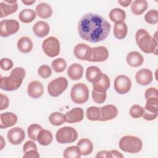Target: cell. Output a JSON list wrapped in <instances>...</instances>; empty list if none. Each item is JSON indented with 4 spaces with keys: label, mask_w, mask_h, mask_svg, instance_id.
<instances>
[{
    "label": "cell",
    "mask_w": 158,
    "mask_h": 158,
    "mask_svg": "<svg viewBox=\"0 0 158 158\" xmlns=\"http://www.w3.org/2000/svg\"><path fill=\"white\" fill-rule=\"evenodd\" d=\"M110 24L102 16L89 13L80 20L78 30L80 37L91 43H98L105 40L110 30Z\"/></svg>",
    "instance_id": "cell-1"
},
{
    "label": "cell",
    "mask_w": 158,
    "mask_h": 158,
    "mask_svg": "<svg viewBox=\"0 0 158 158\" xmlns=\"http://www.w3.org/2000/svg\"><path fill=\"white\" fill-rule=\"evenodd\" d=\"M25 76V69L22 67H16L11 71L10 76L1 77L0 88L8 91L16 90L21 86Z\"/></svg>",
    "instance_id": "cell-2"
},
{
    "label": "cell",
    "mask_w": 158,
    "mask_h": 158,
    "mask_svg": "<svg viewBox=\"0 0 158 158\" xmlns=\"http://www.w3.org/2000/svg\"><path fill=\"white\" fill-rule=\"evenodd\" d=\"M136 43L140 49L145 53L157 54V41L156 38V33L155 38L151 36L149 33L144 29H139L135 35Z\"/></svg>",
    "instance_id": "cell-3"
},
{
    "label": "cell",
    "mask_w": 158,
    "mask_h": 158,
    "mask_svg": "<svg viewBox=\"0 0 158 158\" xmlns=\"http://www.w3.org/2000/svg\"><path fill=\"white\" fill-rule=\"evenodd\" d=\"M119 148L124 152L128 153H138L143 146L142 141L138 137L127 135L123 136L119 141Z\"/></svg>",
    "instance_id": "cell-4"
},
{
    "label": "cell",
    "mask_w": 158,
    "mask_h": 158,
    "mask_svg": "<svg viewBox=\"0 0 158 158\" xmlns=\"http://www.w3.org/2000/svg\"><path fill=\"white\" fill-rule=\"evenodd\" d=\"M70 98L75 104H81L86 102L89 99L88 86L83 83L75 84L71 89Z\"/></svg>",
    "instance_id": "cell-5"
},
{
    "label": "cell",
    "mask_w": 158,
    "mask_h": 158,
    "mask_svg": "<svg viewBox=\"0 0 158 158\" xmlns=\"http://www.w3.org/2000/svg\"><path fill=\"white\" fill-rule=\"evenodd\" d=\"M78 138L77 130L71 127H64L59 128L56 134L57 141L60 144L72 143Z\"/></svg>",
    "instance_id": "cell-6"
},
{
    "label": "cell",
    "mask_w": 158,
    "mask_h": 158,
    "mask_svg": "<svg viewBox=\"0 0 158 158\" xmlns=\"http://www.w3.org/2000/svg\"><path fill=\"white\" fill-rule=\"evenodd\" d=\"M67 80L64 77H60L49 83L48 85V91L50 96L57 97L67 89Z\"/></svg>",
    "instance_id": "cell-7"
},
{
    "label": "cell",
    "mask_w": 158,
    "mask_h": 158,
    "mask_svg": "<svg viewBox=\"0 0 158 158\" xmlns=\"http://www.w3.org/2000/svg\"><path fill=\"white\" fill-rule=\"evenodd\" d=\"M42 49L45 54L48 57H56L60 53L59 41L54 36H49L43 41Z\"/></svg>",
    "instance_id": "cell-8"
},
{
    "label": "cell",
    "mask_w": 158,
    "mask_h": 158,
    "mask_svg": "<svg viewBox=\"0 0 158 158\" xmlns=\"http://www.w3.org/2000/svg\"><path fill=\"white\" fill-rule=\"evenodd\" d=\"M19 29V22L14 19H5L0 22V35L7 37L18 31Z\"/></svg>",
    "instance_id": "cell-9"
},
{
    "label": "cell",
    "mask_w": 158,
    "mask_h": 158,
    "mask_svg": "<svg viewBox=\"0 0 158 158\" xmlns=\"http://www.w3.org/2000/svg\"><path fill=\"white\" fill-rule=\"evenodd\" d=\"M131 81L126 75H120L114 80V89L120 94L127 93L131 89Z\"/></svg>",
    "instance_id": "cell-10"
},
{
    "label": "cell",
    "mask_w": 158,
    "mask_h": 158,
    "mask_svg": "<svg viewBox=\"0 0 158 158\" xmlns=\"http://www.w3.org/2000/svg\"><path fill=\"white\" fill-rule=\"evenodd\" d=\"M73 53L77 59L89 61L92 56V48L84 43H79L75 46Z\"/></svg>",
    "instance_id": "cell-11"
},
{
    "label": "cell",
    "mask_w": 158,
    "mask_h": 158,
    "mask_svg": "<svg viewBox=\"0 0 158 158\" xmlns=\"http://www.w3.org/2000/svg\"><path fill=\"white\" fill-rule=\"evenodd\" d=\"M7 139L10 143L14 145H18L22 143L25 137V131L20 127H14L7 132Z\"/></svg>",
    "instance_id": "cell-12"
},
{
    "label": "cell",
    "mask_w": 158,
    "mask_h": 158,
    "mask_svg": "<svg viewBox=\"0 0 158 158\" xmlns=\"http://www.w3.org/2000/svg\"><path fill=\"white\" fill-rule=\"evenodd\" d=\"M18 9V4L17 1H8L5 0L0 3L1 18L5 17L10 14H12L17 11Z\"/></svg>",
    "instance_id": "cell-13"
},
{
    "label": "cell",
    "mask_w": 158,
    "mask_h": 158,
    "mask_svg": "<svg viewBox=\"0 0 158 158\" xmlns=\"http://www.w3.org/2000/svg\"><path fill=\"white\" fill-rule=\"evenodd\" d=\"M100 112L101 118L99 120L102 122L112 120L115 118L118 114L117 107L112 104L106 105L100 107Z\"/></svg>",
    "instance_id": "cell-14"
},
{
    "label": "cell",
    "mask_w": 158,
    "mask_h": 158,
    "mask_svg": "<svg viewBox=\"0 0 158 158\" xmlns=\"http://www.w3.org/2000/svg\"><path fill=\"white\" fill-rule=\"evenodd\" d=\"M27 92L29 96L31 98L38 99L43 94V86L39 81H32L28 85Z\"/></svg>",
    "instance_id": "cell-15"
},
{
    "label": "cell",
    "mask_w": 158,
    "mask_h": 158,
    "mask_svg": "<svg viewBox=\"0 0 158 158\" xmlns=\"http://www.w3.org/2000/svg\"><path fill=\"white\" fill-rule=\"evenodd\" d=\"M136 82L140 85H148L153 79L152 72L147 69H143L138 71L135 75Z\"/></svg>",
    "instance_id": "cell-16"
},
{
    "label": "cell",
    "mask_w": 158,
    "mask_h": 158,
    "mask_svg": "<svg viewBox=\"0 0 158 158\" xmlns=\"http://www.w3.org/2000/svg\"><path fill=\"white\" fill-rule=\"evenodd\" d=\"M109 51L104 46H98L92 48V56L90 62H103L107 59Z\"/></svg>",
    "instance_id": "cell-17"
},
{
    "label": "cell",
    "mask_w": 158,
    "mask_h": 158,
    "mask_svg": "<svg viewBox=\"0 0 158 158\" xmlns=\"http://www.w3.org/2000/svg\"><path fill=\"white\" fill-rule=\"evenodd\" d=\"M65 122L69 123L81 122L83 119L84 112L80 107H75L65 114Z\"/></svg>",
    "instance_id": "cell-18"
},
{
    "label": "cell",
    "mask_w": 158,
    "mask_h": 158,
    "mask_svg": "<svg viewBox=\"0 0 158 158\" xmlns=\"http://www.w3.org/2000/svg\"><path fill=\"white\" fill-rule=\"evenodd\" d=\"M17 122V115L10 112L2 113L0 115V128H6L14 125Z\"/></svg>",
    "instance_id": "cell-19"
},
{
    "label": "cell",
    "mask_w": 158,
    "mask_h": 158,
    "mask_svg": "<svg viewBox=\"0 0 158 158\" xmlns=\"http://www.w3.org/2000/svg\"><path fill=\"white\" fill-rule=\"evenodd\" d=\"M126 60L128 64L133 67L141 66L144 62L143 56L137 51L130 52L127 56Z\"/></svg>",
    "instance_id": "cell-20"
},
{
    "label": "cell",
    "mask_w": 158,
    "mask_h": 158,
    "mask_svg": "<svg viewBox=\"0 0 158 158\" xmlns=\"http://www.w3.org/2000/svg\"><path fill=\"white\" fill-rule=\"evenodd\" d=\"M101 69L96 66H89L86 70V78L92 83L97 82L102 76Z\"/></svg>",
    "instance_id": "cell-21"
},
{
    "label": "cell",
    "mask_w": 158,
    "mask_h": 158,
    "mask_svg": "<svg viewBox=\"0 0 158 158\" xmlns=\"http://www.w3.org/2000/svg\"><path fill=\"white\" fill-rule=\"evenodd\" d=\"M49 25L44 21H38L33 27L34 34L40 38L46 36L49 33Z\"/></svg>",
    "instance_id": "cell-22"
},
{
    "label": "cell",
    "mask_w": 158,
    "mask_h": 158,
    "mask_svg": "<svg viewBox=\"0 0 158 158\" xmlns=\"http://www.w3.org/2000/svg\"><path fill=\"white\" fill-rule=\"evenodd\" d=\"M83 73V68L79 64H73L67 69V75L73 80H80Z\"/></svg>",
    "instance_id": "cell-23"
},
{
    "label": "cell",
    "mask_w": 158,
    "mask_h": 158,
    "mask_svg": "<svg viewBox=\"0 0 158 158\" xmlns=\"http://www.w3.org/2000/svg\"><path fill=\"white\" fill-rule=\"evenodd\" d=\"M110 87V79L109 77L102 73L101 78L96 83H93V90L99 92H106Z\"/></svg>",
    "instance_id": "cell-24"
},
{
    "label": "cell",
    "mask_w": 158,
    "mask_h": 158,
    "mask_svg": "<svg viewBox=\"0 0 158 158\" xmlns=\"http://www.w3.org/2000/svg\"><path fill=\"white\" fill-rule=\"evenodd\" d=\"M17 48L22 53H28L33 49V42L27 36L21 37L17 42Z\"/></svg>",
    "instance_id": "cell-25"
},
{
    "label": "cell",
    "mask_w": 158,
    "mask_h": 158,
    "mask_svg": "<svg viewBox=\"0 0 158 158\" xmlns=\"http://www.w3.org/2000/svg\"><path fill=\"white\" fill-rule=\"evenodd\" d=\"M36 12L41 19H48L52 14L51 7L47 3L41 2L36 7Z\"/></svg>",
    "instance_id": "cell-26"
},
{
    "label": "cell",
    "mask_w": 158,
    "mask_h": 158,
    "mask_svg": "<svg viewBox=\"0 0 158 158\" xmlns=\"http://www.w3.org/2000/svg\"><path fill=\"white\" fill-rule=\"evenodd\" d=\"M148 3L146 0H135L132 2L131 10L135 15H141L148 8Z\"/></svg>",
    "instance_id": "cell-27"
},
{
    "label": "cell",
    "mask_w": 158,
    "mask_h": 158,
    "mask_svg": "<svg viewBox=\"0 0 158 158\" xmlns=\"http://www.w3.org/2000/svg\"><path fill=\"white\" fill-rule=\"evenodd\" d=\"M80 149L81 155L87 156L90 154L93 150V145L92 142L88 138L81 139L77 145Z\"/></svg>",
    "instance_id": "cell-28"
},
{
    "label": "cell",
    "mask_w": 158,
    "mask_h": 158,
    "mask_svg": "<svg viewBox=\"0 0 158 158\" xmlns=\"http://www.w3.org/2000/svg\"><path fill=\"white\" fill-rule=\"evenodd\" d=\"M128 31V27L124 22H122L120 23H115L114 27V36L118 39L122 40L125 38Z\"/></svg>",
    "instance_id": "cell-29"
},
{
    "label": "cell",
    "mask_w": 158,
    "mask_h": 158,
    "mask_svg": "<svg viewBox=\"0 0 158 158\" xmlns=\"http://www.w3.org/2000/svg\"><path fill=\"white\" fill-rule=\"evenodd\" d=\"M53 136L52 133L48 130L42 129L37 136V141L42 146H48L52 141Z\"/></svg>",
    "instance_id": "cell-30"
},
{
    "label": "cell",
    "mask_w": 158,
    "mask_h": 158,
    "mask_svg": "<svg viewBox=\"0 0 158 158\" xmlns=\"http://www.w3.org/2000/svg\"><path fill=\"white\" fill-rule=\"evenodd\" d=\"M110 19L115 23L123 22L126 18L125 12L120 8H114L109 13Z\"/></svg>",
    "instance_id": "cell-31"
},
{
    "label": "cell",
    "mask_w": 158,
    "mask_h": 158,
    "mask_svg": "<svg viewBox=\"0 0 158 158\" xmlns=\"http://www.w3.org/2000/svg\"><path fill=\"white\" fill-rule=\"evenodd\" d=\"M36 17V12L32 9H23L19 14V20L25 23H31L33 22Z\"/></svg>",
    "instance_id": "cell-32"
},
{
    "label": "cell",
    "mask_w": 158,
    "mask_h": 158,
    "mask_svg": "<svg viewBox=\"0 0 158 158\" xmlns=\"http://www.w3.org/2000/svg\"><path fill=\"white\" fill-rule=\"evenodd\" d=\"M49 120L52 125L59 126L65 122V115L60 112H53L49 115Z\"/></svg>",
    "instance_id": "cell-33"
},
{
    "label": "cell",
    "mask_w": 158,
    "mask_h": 158,
    "mask_svg": "<svg viewBox=\"0 0 158 158\" xmlns=\"http://www.w3.org/2000/svg\"><path fill=\"white\" fill-rule=\"evenodd\" d=\"M158 98H151L146 99V103L143 109L152 114H157Z\"/></svg>",
    "instance_id": "cell-34"
},
{
    "label": "cell",
    "mask_w": 158,
    "mask_h": 158,
    "mask_svg": "<svg viewBox=\"0 0 158 158\" xmlns=\"http://www.w3.org/2000/svg\"><path fill=\"white\" fill-rule=\"evenodd\" d=\"M86 116L88 120L91 121L99 120L101 118L100 108L95 106L88 108L86 111Z\"/></svg>",
    "instance_id": "cell-35"
},
{
    "label": "cell",
    "mask_w": 158,
    "mask_h": 158,
    "mask_svg": "<svg viewBox=\"0 0 158 158\" xmlns=\"http://www.w3.org/2000/svg\"><path fill=\"white\" fill-rule=\"evenodd\" d=\"M81 153L79 148L77 146H72L67 147L64 151V157H72V158H80Z\"/></svg>",
    "instance_id": "cell-36"
},
{
    "label": "cell",
    "mask_w": 158,
    "mask_h": 158,
    "mask_svg": "<svg viewBox=\"0 0 158 158\" xmlns=\"http://www.w3.org/2000/svg\"><path fill=\"white\" fill-rule=\"evenodd\" d=\"M51 67L53 70L57 73H60L67 67V62L62 58H57L52 62Z\"/></svg>",
    "instance_id": "cell-37"
},
{
    "label": "cell",
    "mask_w": 158,
    "mask_h": 158,
    "mask_svg": "<svg viewBox=\"0 0 158 158\" xmlns=\"http://www.w3.org/2000/svg\"><path fill=\"white\" fill-rule=\"evenodd\" d=\"M42 130V127L40 126L38 124H31L30 125L27 130V133H28V137L33 140V141H36L37 140V136L40 131V130Z\"/></svg>",
    "instance_id": "cell-38"
},
{
    "label": "cell",
    "mask_w": 158,
    "mask_h": 158,
    "mask_svg": "<svg viewBox=\"0 0 158 158\" xmlns=\"http://www.w3.org/2000/svg\"><path fill=\"white\" fill-rule=\"evenodd\" d=\"M145 21L149 24H156L158 22V12L157 10H150L144 15Z\"/></svg>",
    "instance_id": "cell-39"
},
{
    "label": "cell",
    "mask_w": 158,
    "mask_h": 158,
    "mask_svg": "<svg viewBox=\"0 0 158 158\" xmlns=\"http://www.w3.org/2000/svg\"><path fill=\"white\" fill-rule=\"evenodd\" d=\"M106 92H99L95 90L92 91V98L94 102L98 104L103 103L106 99Z\"/></svg>",
    "instance_id": "cell-40"
},
{
    "label": "cell",
    "mask_w": 158,
    "mask_h": 158,
    "mask_svg": "<svg viewBox=\"0 0 158 158\" xmlns=\"http://www.w3.org/2000/svg\"><path fill=\"white\" fill-rule=\"evenodd\" d=\"M38 75L43 78H48L52 74V70L49 66L47 65H43L38 69Z\"/></svg>",
    "instance_id": "cell-41"
},
{
    "label": "cell",
    "mask_w": 158,
    "mask_h": 158,
    "mask_svg": "<svg viewBox=\"0 0 158 158\" xmlns=\"http://www.w3.org/2000/svg\"><path fill=\"white\" fill-rule=\"evenodd\" d=\"M143 114V108L137 104L131 106L130 109V115L135 118H138L142 117Z\"/></svg>",
    "instance_id": "cell-42"
},
{
    "label": "cell",
    "mask_w": 158,
    "mask_h": 158,
    "mask_svg": "<svg viewBox=\"0 0 158 158\" xmlns=\"http://www.w3.org/2000/svg\"><path fill=\"white\" fill-rule=\"evenodd\" d=\"M13 62L9 58H2L0 61V65L1 69L3 70H9L13 67Z\"/></svg>",
    "instance_id": "cell-43"
},
{
    "label": "cell",
    "mask_w": 158,
    "mask_h": 158,
    "mask_svg": "<svg viewBox=\"0 0 158 158\" xmlns=\"http://www.w3.org/2000/svg\"><path fill=\"white\" fill-rule=\"evenodd\" d=\"M144 96L146 99L151 98H158V92L156 88L151 87L147 89L144 93Z\"/></svg>",
    "instance_id": "cell-44"
},
{
    "label": "cell",
    "mask_w": 158,
    "mask_h": 158,
    "mask_svg": "<svg viewBox=\"0 0 158 158\" xmlns=\"http://www.w3.org/2000/svg\"><path fill=\"white\" fill-rule=\"evenodd\" d=\"M0 99H1L0 110H2L8 107L9 104V99L7 96L4 95L2 93L0 94Z\"/></svg>",
    "instance_id": "cell-45"
},
{
    "label": "cell",
    "mask_w": 158,
    "mask_h": 158,
    "mask_svg": "<svg viewBox=\"0 0 158 158\" xmlns=\"http://www.w3.org/2000/svg\"><path fill=\"white\" fill-rule=\"evenodd\" d=\"M31 149H36L37 150L38 148H37V146L36 145V144L32 141H27L24 144H23V152L24 153L27 152V151L31 150Z\"/></svg>",
    "instance_id": "cell-46"
},
{
    "label": "cell",
    "mask_w": 158,
    "mask_h": 158,
    "mask_svg": "<svg viewBox=\"0 0 158 158\" xmlns=\"http://www.w3.org/2000/svg\"><path fill=\"white\" fill-rule=\"evenodd\" d=\"M142 117L144 119L150 121V120H153L156 119V117H157V114H152L143 109V114L142 115Z\"/></svg>",
    "instance_id": "cell-47"
},
{
    "label": "cell",
    "mask_w": 158,
    "mask_h": 158,
    "mask_svg": "<svg viewBox=\"0 0 158 158\" xmlns=\"http://www.w3.org/2000/svg\"><path fill=\"white\" fill-rule=\"evenodd\" d=\"M40 154L37 150L36 149H31L27 152L24 153L23 157H32V158H38L40 157Z\"/></svg>",
    "instance_id": "cell-48"
},
{
    "label": "cell",
    "mask_w": 158,
    "mask_h": 158,
    "mask_svg": "<svg viewBox=\"0 0 158 158\" xmlns=\"http://www.w3.org/2000/svg\"><path fill=\"white\" fill-rule=\"evenodd\" d=\"M96 158L98 157H107V158H112V156L110 151H101L98 152L96 156Z\"/></svg>",
    "instance_id": "cell-49"
},
{
    "label": "cell",
    "mask_w": 158,
    "mask_h": 158,
    "mask_svg": "<svg viewBox=\"0 0 158 158\" xmlns=\"http://www.w3.org/2000/svg\"><path fill=\"white\" fill-rule=\"evenodd\" d=\"M110 152L112 157H118V158L123 157V156L117 150H111L110 151Z\"/></svg>",
    "instance_id": "cell-50"
},
{
    "label": "cell",
    "mask_w": 158,
    "mask_h": 158,
    "mask_svg": "<svg viewBox=\"0 0 158 158\" xmlns=\"http://www.w3.org/2000/svg\"><path fill=\"white\" fill-rule=\"evenodd\" d=\"M118 2L123 7H127L132 2V1L131 0H122L118 1Z\"/></svg>",
    "instance_id": "cell-51"
},
{
    "label": "cell",
    "mask_w": 158,
    "mask_h": 158,
    "mask_svg": "<svg viewBox=\"0 0 158 158\" xmlns=\"http://www.w3.org/2000/svg\"><path fill=\"white\" fill-rule=\"evenodd\" d=\"M35 1H36L35 0H33V1H22V2L23 4L27 5V6H30V5L33 4V3H35Z\"/></svg>",
    "instance_id": "cell-52"
},
{
    "label": "cell",
    "mask_w": 158,
    "mask_h": 158,
    "mask_svg": "<svg viewBox=\"0 0 158 158\" xmlns=\"http://www.w3.org/2000/svg\"><path fill=\"white\" fill-rule=\"evenodd\" d=\"M0 138H1V144H2L1 149H2L3 148V146H4L2 144H4L5 143V142H2V141H3V140H4V139H3V137H2V136H0Z\"/></svg>",
    "instance_id": "cell-53"
}]
</instances>
